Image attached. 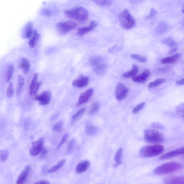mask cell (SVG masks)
<instances>
[{"label":"cell","mask_w":184,"mask_h":184,"mask_svg":"<svg viewBox=\"0 0 184 184\" xmlns=\"http://www.w3.org/2000/svg\"><path fill=\"white\" fill-rule=\"evenodd\" d=\"M64 14L69 18L75 19L80 22L87 20L89 16L87 10L81 6H76L73 9L66 10L64 11Z\"/></svg>","instance_id":"1"},{"label":"cell","mask_w":184,"mask_h":184,"mask_svg":"<svg viewBox=\"0 0 184 184\" xmlns=\"http://www.w3.org/2000/svg\"><path fill=\"white\" fill-rule=\"evenodd\" d=\"M182 167V165L179 162H168L158 166L154 170V172L157 175H165L179 171Z\"/></svg>","instance_id":"2"},{"label":"cell","mask_w":184,"mask_h":184,"mask_svg":"<svg viewBox=\"0 0 184 184\" xmlns=\"http://www.w3.org/2000/svg\"><path fill=\"white\" fill-rule=\"evenodd\" d=\"M119 19L121 27L126 30L132 28L135 25V19L128 9L121 12L119 15Z\"/></svg>","instance_id":"3"},{"label":"cell","mask_w":184,"mask_h":184,"mask_svg":"<svg viewBox=\"0 0 184 184\" xmlns=\"http://www.w3.org/2000/svg\"><path fill=\"white\" fill-rule=\"evenodd\" d=\"M164 150L163 146L160 145H154L142 147L140 150V155L143 158H151L161 154Z\"/></svg>","instance_id":"4"},{"label":"cell","mask_w":184,"mask_h":184,"mask_svg":"<svg viewBox=\"0 0 184 184\" xmlns=\"http://www.w3.org/2000/svg\"><path fill=\"white\" fill-rule=\"evenodd\" d=\"M144 139L150 143H160L164 141V137L163 134L158 131L148 129L144 131Z\"/></svg>","instance_id":"5"},{"label":"cell","mask_w":184,"mask_h":184,"mask_svg":"<svg viewBox=\"0 0 184 184\" xmlns=\"http://www.w3.org/2000/svg\"><path fill=\"white\" fill-rule=\"evenodd\" d=\"M77 26L75 21L69 20L58 23L56 25V28L60 34L63 35L70 32Z\"/></svg>","instance_id":"6"},{"label":"cell","mask_w":184,"mask_h":184,"mask_svg":"<svg viewBox=\"0 0 184 184\" xmlns=\"http://www.w3.org/2000/svg\"><path fill=\"white\" fill-rule=\"evenodd\" d=\"M44 138H41L32 143L30 149V154L31 156H36L40 153L44 148Z\"/></svg>","instance_id":"7"},{"label":"cell","mask_w":184,"mask_h":184,"mask_svg":"<svg viewBox=\"0 0 184 184\" xmlns=\"http://www.w3.org/2000/svg\"><path fill=\"white\" fill-rule=\"evenodd\" d=\"M129 89L124 84L119 83L115 90V97L117 100L121 101L124 99L127 96Z\"/></svg>","instance_id":"8"},{"label":"cell","mask_w":184,"mask_h":184,"mask_svg":"<svg viewBox=\"0 0 184 184\" xmlns=\"http://www.w3.org/2000/svg\"><path fill=\"white\" fill-rule=\"evenodd\" d=\"M51 93L49 91H45L41 93L40 95L36 96L35 99L38 101L42 105H46L49 103Z\"/></svg>","instance_id":"9"},{"label":"cell","mask_w":184,"mask_h":184,"mask_svg":"<svg viewBox=\"0 0 184 184\" xmlns=\"http://www.w3.org/2000/svg\"><path fill=\"white\" fill-rule=\"evenodd\" d=\"M38 74L35 73L32 81H31L30 87H29L30 96L35 95L38 91L39 89L41 83H38Z\"/></svg>","instance_id":"10"},{"label":"cell","mask_w":184,"mask_h":184,"mask_svg":"<svg viewBox=\"0 0 184 184\" xmlns=\"http://www.w3.org/2000/svg\"><path fill=\"white\" fill-rule=\"evenodd\" d=\"M89 78L87 76L80 75L79 77L72 82V85L74 87L81 88L87 86L89 82Z\"/></svg>","instance_id":"11"},{"label":"cell","mask_w":184,"mask_h":184,"mask_svg":"<svg viewBox=\"0 0 184 184\" xmlns=\"http://www.w3.org/2000/svg\"><path fill=\"white\" fill-rule=\"evenodd\" d=\"M184 153V147L181 148L163 155L160 156L158 159L160 160L169 159V158L181 155L183 154Z\"/></svg>","instance_id":"12"},{"label":"cell","mask_w":184,"mask_h":184,"mask_svg":"<svg viewBox=\"0 0 184 184\" xmlns=\"http://www.w3.org/2000/svg\"><path fill=\"white\" fill-rule=\"evenodd\" d=\"M93 90L91 88L88 89L80 95L77 105H80L87 102L90 99L93 94Z\"/></svg>","instance_id":"13"},{"label":"cell","mask_w":184,"mask_h":184,"mask_svg":"<svg viewBox=\"0 0 184 184\" xmlns=\"http://www.w3.org/2000/svg\"><path fill=\"white\" fill-rule=\"evenodd\" d=\"M31 167L30 165H27L21 172L17 179L16 184H24L26 181L30 171Z\"/></svg>","instance_id":"14"},{"label":"cell","mask_w":184,"mask_h":184,"mask_svg":"<svg viewBox=\"0 0 184 184\" xmlns=\"http://www.w3.org/2000/svg\"><path fill=\"white\" fill-rule=\"evenodd\" d=\"M150 70L148 69L144 70L142 73L132 77V80L138 83H143L146 81L150 75Z\"/></svg>","instance_id":"15"},{"label":"cell","mask_w":184,"mask_h":184,"mask_svg":"<svg viewBox=\"0 0 184 184\" xmlns=\"http://www.w3.org/2000/svg\"><path fill=\"white\" fill-rule=\"evenodd\" d=\"M184 178L183 176H170L166 178V184H184Z\"/></svg>","instance_id":"16"},{"label":"cell","mask_w":184,"mask_h":184,"mask_svg":"<svg viewBox=\"0 0 184 184\" xmlns=\"http://www.w3.org/2000/svg\"><path fill=\"white\" fill-rule=\"evenodd\" d=\"M97 26V23L94 21H92L91 22L90 26L88 27H83L78 29L77 34L80 36H83L93 30Z\"/></svg>","instance_id":"17"},{"label":"cell","mask_w":184,"mask_h":184,"mask_svg":"<svg viewBox=\"0 0 184 184\" xmlns=\"http://www.w3.org/2000/svg\"><path fill=\"white\" fill-rule=\"evenodd\" d=\"M181 54L177 53L173 55L162 59L161 63L162 64H168L174 63L181 57Z\"/></svg>","instance_id":"18"},{"label":"cell","mask_w":184,"mask_h":184,"mask_svg":"<svg viewBox=\"0 0 184 184\" xmlns=\"http://www.w3.org/2000/svg\"><path fill=\"white\" fill-rule=\"evenodd\" d=\"M90 165V162L88 160H84L80 162L76 168V173L80 174L87 171Z\"/></svg>","instance_id":"19"},{"label":"cell","mask_w":184,"mask_h":184,"mask_svg":"<svg viewBox=\"0 0 184 184\" xmlns=\"http://www.w3.org/2000/svg\"><path fill=\"white\" fill-rule=\"evenodd\" d=\"M138 66L134 64L131 70L122 74L123 77L126 78L134 77L138 73Z\"/></svg>","instance_id":"20"},{"label":"cell","mask_w":184,"mask_h":184,"mask_svg":"<svg viewBox=\"0 0 184 184\" xmlns=\"http://www.w3.org/2000/svg\"><path fill=\"white\" fill-rule=\"evenodd\" d=\"M31 38V39L29 42V45L31 48H33L35 47L37 41L39 39L40 35L36 30H34L33 31L32 34Z\"/></svg>","instance_id":"21"},{"label":"cell","mask_w":184,"mask_h":184,"mask_svg":"<svg viewBox=\"0 0 184 184\" xmlns=\"http://www.w3.org/2000/svg\"><path fill=\"white\" fill-rule=\"evenodd\" d=\"M86 134L89 136L95 135L98 131V128L91 124H88L85 128Z\"/></svg>","instance_id":"22"},{"label":"cell","mask_w":184,"mask_h":184,"mask_svg":"<svg viewBox=\"0 0 184 184\" xmlns=\"http://www.w3.org/2000/svg\"><path fill=\"white\" fill-rule=\"evenodd\" d=\"M168 29V26L167 23L164 22H162L156 28V32L158 35H162L167 32Z\"/></svg>","instance_id":"23"},{"label":"cell","mask_w":184,"mask_h":184,"mask_svg":"<svg viewBox=\"0 0 184 184\" xmlns=\"http://www.w3.org/2000/svg\"><path fill=\"white\" fill-rule=\"evenodd\" d=\"M24 84V78L21 75L18 77V87L17 89V95L19 96L22 93L23 87Z\"/></svg>","instance_id":"24"},{"label":"cell","mask_w":184,"mask_h":184,"mask_svg":"<svg viewBox=\"0 0 184 184\" xmlns=\"http://www.w3.org/2000/svg\"><path fill=\"white\" fill-rule=\"evenodd\" d=\"M14 70V67L13 64H9L7 66L5 75V81L9 83L12 77L13 72Z\"/></svg>","instance_id":"25"},{"label":"cell","mask_w":184,"mask_h":184,"mask_svg":"<svg viewBox=\"0 0 184 184\" xmlns=\"http://www.w3.org/2000/svg\"><path fill=\"white\" fill-rule=\"evenodd\" d=\"M123 150L122 148H119L117 150L114 156L115 163L114 167H117V166H118L121 164L122 156Z\"/></svg>","instance_id":"26"},{"label":"cell","mask_w":184,"mask_h":184,"mask_svg":"<svg viewBox=\"0 0 184 184\" xmlns=\"http://www.w3.org/2000/svg\"><path fill=\"white\" fill-rule=\"evenodd\" d=\"M20 67L22 68L23 73H28L30 68V64L26 58H23L20 63Z\"/></svg>","instance_id":"27"},{"label":"cell","mask_w":184,"mask_h":184,"mask_svg":"<svg viewBox=\"0 0 184 184\" xmlns=\"http://www.w3.org/2000/svg\"><path fill=\"white\" fill-rule=\"evenodd\" d=\"M33 24L29 22L26 25L24 31V36L25 38H30L32 36L33 32Z\"/></svg>","instance_id":"28"},{"label":"cell","mask_w":184,"mask_h":184,"mask_svg":"<svg viewBox=\"0 0 184 184\" xmlns=\"http://www.w3.org/2000/svg\"><path fill=\"white\" fill-rule=\"evenodd\" d=\"M66 162V160L64 159L62 160L61 161L58 162V163L56 164L55 165L53 166L50 169H49L48 171V172L49 173H54L58 170H59L64 165Z\"/></svg>","instance_id":"29"},{"label":"cell","mask_w":184,"mask_h":184,"mask_svg":"<svg viewBox=\"0 0 184 184\" xmlns=\"http://www.w3.org/2000/svg\"><path fill=\"white\" fill-rule=\"evenodd\" d=\"M107 67L106 64L105 63L100 64L95 68L94 71L97 75H102L105 73Z\"/></svg>","instance_id":"30"},{"label":"cell","mask_w":184,"mask_h":184,"mask_svg":"<svg viewBox=\"0 0 184 184\" xmlns=\"http://www.w3.org/2000/svg\"><path fill=\"white\" fill-rule=\"evenodd\" d=\"M166 81L165 79H158L155 80L154 81L151 82L148 84V87L149 88H153L158 87L161 84L163 83Z\"/></svg>","instance_id":"31"},{"label":"cell","mask_w":184,"mask_h":184,"mask_svg":"<svg viewBox=\"0 0 184 184\" xmlns=\"http://www.w3.org/2000/svg\"><path fill=\"white\" fill-rule=\"evenodd\" d=\"M63 123L62 121H59L56 122L52 127V130L54 131L60 133L62 131L63 127Z\"/></svg>","instance_id":"32"},{"label":"cell","mask_w":184,"mask_h":184,"mask_svg":"<svg viewBox=\"0 0 184 184\" xmlns=\"http://www.w3.org/2000/svg\"><path fill=\"white\" fill-rule=\"evenodd\" d=\"M93 2L96 4L102 6H108L112 3V1L109 0H95Z\"/></svg>","instance_id":"33"},{"label":"cell","mask_w":184,"mask_h":184,"mask_svg":"<svg viewBox=\"0 0 184 184\" xmlns=\"http://www.w3.org/2000/svg\"><path fill=\"white\" fill-rule=\"evenodd\" d=\"M162 44L167 45L169 46H175L176 43L171 38H168L164 39L162 41Z\"/></svg>","instance_id":"34"},{"label":"cell","mask_w":184,"mask_h":184,"mask_svg":"<svg viewBox=\"0 0 184 184\" xmlns=\"http://www.w3.org/2000/svg\"><path fill=\"white\" fill-rule=\"evenodd\" d=\"M131 57L141 63L145 62L147 60V59L146 57L140 56L139 55L137 54H133L131 55Z\"/></svg>","instance_id":"35"},{"label":"cell","mask_w":184,"mask_h":184,"mask_svg":"<svg viewBox=\"0 0 184 184\" xmlns=\"http://www.w3.org/2000/svg\"><path fill=\"white\" fill-rule=\"evenodd\" d=\"M9 156V152L7 150H3L0 152V160L4 162L7 159Z\"/></svg>","instance_id":"36"},{"label":"cell","mask_w":184,"mask_h":184,"mask_svg":"<svg viewBox=\"0 0 184 184\" xmlns=\"http://www.w3.org/2000/svg\"><path fill=\"white\" fill-rule=\"evenodd\" d=\"M99 109V104L98 102H95L92 106L89 111L90 114H93L97 113Z\"/></svg>","instance_id":"37"},{"label":"cell","mask_w":184,"mask_h":184,"mask_svg":"<svg viewBox=\"0 0 184 184\" xmlns=\"http://www.w3.org/2000/svg\"><path fill=\"white\" fill-rule=\"evenodd\" d=\"M85 111L86 109L84 108L80 109L75 114H74L72 116V120H76V119H79L80 117H81L84 114V113L85 112Z\"/></svg>","instance_id":"38"},{"label":"cell","mask_w":184,"mask_h":184,"mask_svg":"<svg viewBox=\"0 0 184 184\" xmlns=\"http://www.w3.org/2000/svg\"><path fill=\"white\" fill-rule=\"evenodd\" d=\"M145 104V102L140 104L137 105L136 107H135L134 109H133L132 113L134 114H136V113L139 112L141 110L144 108Z\"/></svg>","instance_id":"39"},{"label":"cell","mask_w":184,"mask_h":184,"mask_svg":"<svg viewBox=\"0 0 184 184\" xmlns=\"http://www.w3.org/2000/svg\"><path fill=\"white\" fill-rule=\"evenodd\" d=\"M14 94L13 84L12 83H11L9 84L7 91V95L8 97H12Z\"/></svg>","instance_id":"40"},{"label":"cell","mask_w":184,"mask_h":184,"mask_svg":"<svg viewBox=\"0 0 184 184\" xmlns=\"http://www.w3.org/2000/svg\"><path fill=\"white\" fill-rule=\"evenodd\" d=\"M69 134H68V133H66V134L64 135L63 136L61 141L60 142V143L58 145L56 149H59L64 144L66 141H67L68 138H69Z\"/></svg>","instance_id":"41"},{"label":"cell","mask_w":184,"mask_h":184,"mask_svg":"<svg viewBox=\"0 0 184 184\" xmlns=\"http://www.w3.org/2000/svg\"><path fill=\"white\" fill-rule=\"evenodd\" d=\"M75 145V141L74 140H72L68 144L67 147V153H70L73 152Z\"/></svg>","instance_id":"42"},{"label":"cell","mask_w":184,"mask_h":184,"mask_svg":"<svg viewBox=\"0 0 184 184\" xmlns=\"http://www.w3.org/2000/svg\"><path fill=\"white\" fill-rule=\"evenodd\" d=\"M103 58L101 57H95L92 58L91 60V63L94 66H97L102 61Z\"/></svg>","instance_id":"43"},{"label":"cell","mask_w":184,"mask_h":184,"mask_svg":"<svg viewBox=\"0 0 184 184\" xmlns=\"http://www.w3.org/2000/svg\"><path fill=\"white\" fill-rule=\"evenodd\" d=\"M156 11L155 10L154 8H152V9L151 10L150 13L149 15L146 17V19H148L152 18L155 15H156Z\"/></svg>","instance_id":"44"},{"label":"cell","mask_w":184,"mask_h":184,"mask_svg":"<svg viewBox=\"0 0 184 184\" xmlns=\"http://www.w3.org/2000/svg\"><path fill=\"white\" fill-rule=\"evenodd\" d=\"M184 107L183 105H180L179 106H178V107L177 108V111H178V113L181 115V116H183L184 114Z\"/></svg>","instance_id":"45"},{"label":"cell","mask_w":184,"mask_h":184,"mask_svg":"<svg viewBox=\"0 0 184 184\" xmlns=\"http://www.w3.org/2000/svg\"><path fill=\"white\" fill-rule=\"evenodd\" d=\"M48 150L46 148H43L42 152H40V157L41 158H43L44 157L47 153Z\"/></svg>","instance_id":"46"},{"label":"cell","mask_w":184,"mask_h":184,"mask_svg":"<svg viewBox=\"0 0 184 184\" xmlns=\"http://www.w3.org/2000/svg\"><path fill=\"white\" fill-rule=\"evenodd\" d=\"M152 127H154V128H156L158 129H162L163 128V127L162 126L161 124H159L158 123H154L152 124Z\"/></svg>","instance_id":"47"},{"label":"cell","mask_w":184,"mask_h":184,"mask_svg":"<svg viewBox=\"0 0 184 184\" xmlns=\"http://www.w3.org/2000/svg\"><path fill=\"white\" fill-rule=\"evenodd\" d=\"M44 14L47 16H50L52 14V11L49 9H45L43 12Z\"/></svg>","instance_id":"48"},{"label":"cell","mask_w":184,"mask_h":184,"mask_svg":"<svg viewBox=\"0 0 184 184\" xmlns=\"http://www.w3.org/2000/svg\"><path fill=\"white\" fill-rule=\"evenodd\" d=\"M35 184H50L49 182L44 181V180H41V181L37 182Z\"/></svg>","instance_id":"49"},{"label":"cell","mask_w":184,"mask_h":184,"mask_svg":"<svg viewBox=\"0 0 184 184\" xmlns=\"http://www.w3.org/2000/svg\"><path fill=\"white\" fill-rule=\"evenodd\" d=\"M184 79H182L181 80H178L177 82H176V85H177L181 86L183 85H184Z\"/></svg>","instance_id":"50"},{"label":"cell","mask_w":184,"mask_h":184,"mask_svg":"<svg viewBox=\"0 0 184 184\" xmlns=\"http://www.w3.org/2000/svg\"><path fill=\"white\" fill-rule=\"evenodd\" d=\"M178 50H179V49L177 48H173L169 52V54H171L173 53H174L177 52Z\"/></svg>","instance_id":"51"}]
</instances>
